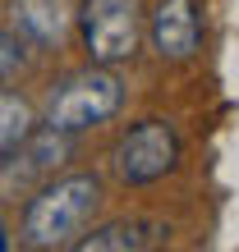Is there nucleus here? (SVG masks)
<instances>
[{
  "label": "nucleus",
  "instance_id": "1",
  "mask_svg": "<svg viewBox=\"0 0 239 252\" xmlns=\"http://www.w3.org/2000/svg\"><path fill=\"white\" fill-rule=\"evenodd\" d=\"M101 206L97 174H65L37 192L23 211V243L28 248H74L79 234L92 225Z\"/></svg>",
  "mask_w": 239,
  "mask_h": 252
},
{
  "label": "nucleus",
  "instance_id": "2",
  "mask_svg": "<svg viewBox=\"0 0 239 252\" xmlns=\"http://www.w3.org/2000/svg\"><path fill=\"white\" fill-rule=\"evenodd\" d=\"M124 106V83L111 64H92L83 73H69L65 83L51 92L46 101V128L55 133H87L97 124H106Z\"/></svg>",
  "mask_w": 239,
  "mask_h": 252
},
{
  "label": "nucleus",
  "instance_id": "3",
  "mask_svg": "<svg viewBox=\"0 0 239 252\" xmlns=\"http://www.w3.org/2000/svg\"><path fill=\"white\" fill-rule=\"evenodd\" d=\"M83 51L92 64H124L143 41V0H83L79 9Z\"/></svg>",
  "mask_w": 239,
  "mask_h": 252
},
{
  "label": "nucleus",
  "instance_id": "4",
  "mask_svg": "<svg viewBox=\"0 0 239 252\" xmlns=\"http://www.w3.org/2000/svg\"><path fill=\"white\" fill-rule=\"evenodd\" d=\"M179 152H184V142H179V128L170 120H138L133 128L120 133L111 165L129 188H143V184L166 179L179 165Z\"/></svg>",
  "mask_w": 239,
  "mask_h": 252
},
{
  "label": "nucleus",
  "instance_id": "5",
  "mask_svg": "<svg viewBox=\"0 0 239 252\" xmlns=\"http://www.w3.org/2000/svg\"><path fill=\"white\" fill-rule=\"evenodd\" d=\"M147 19V41L166 64H184L202 46V9L198 0H157Z\"/></svg>",
  "mask_w": 239,
  "mask_h": 252
},
{
  "label": "nucleus",
  "instance_id": "6",
  "mask_svg": "<svg viewBox=\"0 0 239 252\" xmlns=\"http://www.w3.org/2000/svg\"><path fill=\"white\" fill-rule=\"evenodd\" d=\"M170 243V225H161V220H111V225H97L92 234H79V252H147V248H161Z\"/></svg>",
  "mask_w": 239,
  "mask_h": 252
},
{
  "label": "nucleus",
  "instance_id": "7",
  "mask_svg": "<svg viewBox=\"0 0 239 252\" xmlns=\"http://www.w3.org/2000/svg\"><path fill=\"white\" fill-rule=\"evenodd\" d=\"M69 5L65 0H19L14 5V28H19V37H33L41 46H51V41L65 37L69 28Z\"/></svg>",
  "mask_w": 239,
  "mask_h": 252
},
{
  "label": "nucleus",
  "instance_id": "8",
  "mask_svg": "<svg viewBox=\"0 0 239 252\" xmlns=\"http://www.w3.org/2000/svg\"><path fill=\"white\" fill-rule=\"evenodd\" d=\"M33 106L19 96V92H0V156L19 152L28 142V133H33Z\"/></svg>",
  "mask_w": 239,
  "mask_h": 252
},
{
  "label": "nucleus",
  "instance_id": "9",
  "mask_svg": "<svg viewBox=\"0 0 239 252\" xmlns=\"http://www.w3.org/2000/svg\"><path fill=\"white\" fill-rule=\"evenodd\" d=\"M19 64H23V37L0 28V83H9L19 73Z\"/></svg>",
  "mask_w": 239,
  "mask_h": 252
}]
</instances>
